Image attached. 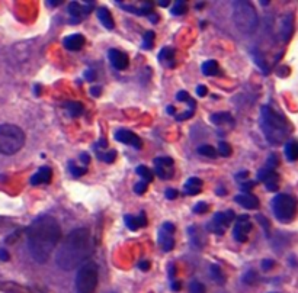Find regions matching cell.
Returning <instances> with one entry per match:
<instances>
[{"mask_svg":"<svg viewBox=\"0 0 298 293\" xmlns=\"http://www.w3.org/2000/svg\"><path fill=\"white\" fill-rule=\"evenodd\" d=\"M69 170H70V173L74 177H80V176H83L88 172V167H77L74 161H70L69 163Z\"/></svg>","mask_w":298,"mask_h":293,"instance_id":"cell-33","label":"cell"},{"mask_svg":"<svg viewBox=\"0 0 298 293\" xmlns=\"http://www.w3.org/2000/svg\"><path fill=\"white\" fill-rule=\"evenodd\" d=\"M236 215L233 210H227V212H218L214 215L212 221L208 224V229L214 234H220L223 235L225 232V229L230 226V224L234 221Z\"/></svg>","mask_w":298,"mask_h":293,"instance_id":"cell-8","label":"cell"},{"mask_svg":"<svg viewBox=\"0 0 298 293\" xmlns=\"http://www.w3.org/2000/svg\"><path fill=\"white\" fill-rule=\"evenodd\" d=\"M202 185L204 183H202V180L199 177H189L186 180L185 186H184V193L191 196L198 195L199 192L202 190Z\"/></svg>","mask_w":298,"mask_h":293,"instance_id":"cell-18","label":"cell"},{"mask_svg":"<svg viewBox=\"0 0 298 293\" xmlns=\"http://www.w3.org/2000/svg\"><path fill=\"white\" fill-rule=\"evenodd\" d=\"M147 188H149V183H146L144 180H141V182H137V183H135L134 192H135L137 195H143V193H146Z\"/></svg>","mask_w":298,"mask_h":293,"instance_id":"cell-39","label":"cell"},{"mask_svg":"<svg viewBox=\"0 0 298 293\" xmlns=\"http://www.w3.org/2000/svg\"><path fill=\"white\" fill-rule=\"evenodd\" d=\"M172 289H173L175 292H178V291L181 289V283H179V282H175V280H172Z\"/></svg>","mask_w":298,"mask_h":293,"instance_id":"cell-55","label":"cell"},{"mask_svg":"<svg viewBox=\"0 0 298 293\" xmlns=\"http://www.w3.org/2000/svg\"><path fill=\"white\" fill-rule=\"evenodd\" d=\"M51 176H53V170L47 166L41 167L32 177H31V185L32 186H38V185H47L51 182Z\"/></svg>","mask_w":298,"mask_h":293,"instance_id":"cell-15","label":"cell"},{"mask_svg":"<svg viewBox=\"0 0 298 293\" xmlns=\"http://www.w3.org/2000/svg\"><path fill=\"white\" fill-rule=\"evenodd\" d=\"M157 4L162 6V7H166V6H169V1H165V0H163V1H157Z\"/></svg>","mask_w":298,"mask_h":293,"instance_id":"cell-60","label":"cell"},{"mask_svg":"<svg viewBox=\"0 0 298 293\" xmlns=\"http://www.w3.org/2000/svg\"><path fill=\"white\" fill-rule=\"evenodd\" d=\"M154 172L162 180H169L173 176V160L170 157H159L154 160Z\"/></svg>","mask_w":298,"mask_h":293,"instance_id":"cell-12","label":"cell"},{"mask_svg":"<svg viewBox=\"0 0 298 293\" xmlns=\"http://www.w3.org/2000/svg\"><path fill=\"white\" fill-rule=\"evenodd\" d=\"M261 128L266 138V141L272 145L282 144L287 137L290 135V125L288 121L271 106L261 107Z\"/></svg>","mask_w":298,"mask_h":293,"instance_id":"cell-3","label":"cell"},{"mask_svg":"<svg viewBox=\"0 0 298 293\" xmlns=\"http://www.w3.org/2000/svg\"><path fill=\"white\" fill-rule=\"evenodd\" d=\"M0 260L1 261H7L9 260V253L4 248H0Z\"/></svg>","mask_w":298,"mask_h":293,"instance_id":"cell-54","label":"cell"},{"mask_svg":"<svg viewBox=\"0 0 298 293\" xmlns=\"http://www.w3.org/2000/svg\"><path fill=\"white\" fill-rule=\"evenodd\" d=\"M252 54H253V60H255V63L261 67V70H262L263 73H268V66H266V63H265V58L262 57V54H261L258 50H255Z\"/></svg>","mask_w":298,"mask_h":293,"instance_id":"cell-31","label":"cell"},{"mask_svg":"<svg viewBox=\"0 0 298 293\" xmlns=\"http://www.w3.org/2000/svg\"><path fill=\"white\" fill-rule=\"evenodd\" d=\"M85 79H86L88 82H95V80H96V71H95L93 69L86 70V71H85Z\"/></svg>","mask_w":298,"mask_h":293,"instance_id":"cell-43","label":"cell"},{"mask_svg":"<svg viewBox=\"0 0 298 293\" xmlns=\"http://www.w3.org/2000/svg\"><path fill=\"white\" fill-rule=\"evenodd\" d=\"M173 57H175V50L168 48V47L163 48V50L159 52V61L163 63V64L168 66V67H173V66H175Z\"/></svg>","mask_w":298,"mask_h":293,"instance_id":"cell-22","label":"cell"},{"mask_svg":"<svg viewBox=\"0 0 298 293\" xmlns=\"http://www.w3.org/2000/svg\"><path fill=\"white\" fill-rule=\"evenodd\" d=\"M199 155L208 157V158H215L217 157V150L211 145H201L198 148Z\"/></svg>","mask_w":298,"mask_h":293,"instance_id":"cell-29","label":"cell"},{"mask_svg":"<svg viewBox=\"0 0 298 293\" xmlns=\"http://www.w3.org/2000/svg\"><path fill=\"white\" fill-rule=\"evenodd\" d=\"M135 172H137V174H138L146 183H150V182L153 180V173H151V170H150L149 167H146V166H138Z\"/></svg>","mask_w":298,"mask_h":293,"instance_id":"cell-28","label":"cell"},{"mask_svg":"<svg viewBox=\"0 0 298 293\" xmlns=\"http://www.w3.org/2000/svg\"><path fill=\"white\" fill-rule=\"evenodd\" d=\"M253 186H255V182H246V183L240 185V189H242L243 193H249V190L253 189Z\"/></svg>","mask_w":298,"mask_h":293,"instance_id":"cell-44","label":"cell"},{"mask_svg":"<svg viewBox=\"0 0 298 293\" xmlns=\"http://www.w3.org/2000/svg\"><path fill=\"white\" fill-rule=\"evenodd\" d=\"M247 176H249V173H247V172H240V173L236 176V179L239 180V179H244V177H247Z\"/></svg>","mask_w":298,"mask_h":293,"instance_id":"cell-57","label":"cell"},{"mask_svg":"<svg viewBox=\"0 0 298 293\" xmlns=\"http://www.w3.org/2000/svg\"><path fill=\"white\" fill-rule=\"evenodd\" d=\"M195 213H205L206 210H208V203L206 202H198L195 206H194V209H192Z\"/></svg>","mask_w":298,"mask_h":293,"instance_id":"cell-41","label":"cell"},{"mask_svg":"<svg viewBox=\"0 0 298 293\" xmlns=\"http://www.w3.org/2000/svg\"><path fill=\"white\" fill-rule=\"evenodd\" d=\"M92 250V240L91 232L86 228L73 229L61 242L56 253V263L61 270L70 272L85 261L91 256Z\"/></svg>","mask_w":298,"mask_h":293,"instance_id":"cell-2","label":"cell"},{"mask_svg":"<svg viewBox=\"0 0 298 293\" xmlns=\"http://www.w3.org/2000/svg\"><path fill=\"white\" fill-rule=\"evenodd\" d=\"M176 99H178L179 102H188L191 98H189V95H188L186 90H181V92L176 95Z\"/></svg>","mask_w":298,"mask_h":293,"instance_id":"cell-46","label":"cell"},{"mask_svg":"<svg viewBox=\"0 0 298 293\" xmlns=\"http://www.w3.org/2000/svg\"><path fill=\"white\" fill-rule=\"evenodd\" d=\"M159 245L163 251H172L175 247V225L165 222L159 229Z\"/></svg>","mask_w":298,"mask_h":293,"instance_id":"cell-9","label":"cell"},{"mask_svg":"<svg viewBox=\"0 0 298 293\" xmlns=\"http://www.w3.org/2000/svg\"><path fill=\"white\" fill-rule=\"evenodd\" d=\"M233 22L242 34H252L258 28V13L249 1H233Z\"/></svg>","mask_w":298,"mask_h":293,"instance_id":"cell-4","label":"cell"},{"mask_svg":"<svg viewBox=\"0 0 298 293\" xmlns=\"http://www.w3.org/2000/svg\"><path fill=\"white\" fill-rule=\"evenodd\" d=\"M206 93H208V89H206V86L201 85V86H198V87H197V95H198L199 98H204V96H206Z\"/></svg>","mask_w":298,"mask_h":293,"instance_id":"cell-49","label":"cell"},{"mask_svg":"<svg viewBox=\"0 0 298 293\" xmlns=\"http://www.w3.org/2000/svg\"><path fill=\"white\" fill-rule=\"evenodd\" d=\"M165 195H166V197H168L169 200H173V199L178 197V190H175V189H166Z\"/></svg>","mask_w":298,"mask_h":293,"instance_id":"cell-47","label":"cell"},{"mask_svg":"<svg viewBox=\"0 0 298 293\" xmlns=\"http://www.w3.org/2000/svg\"><path fill=\"white\" fill-rule=\"evenodd\" d=\"M277 166H278V155H277V154H271V155L268 157V163H266L265 167H268V169H271V170H275Z\"/></svg>","mask_w":298,"mask_h":293,"instance_id":"cell-40","label":"cell"},{"mask_svg":"<svg viewBox=\"0 0 298 293\" xmlns=\"http://www.w3.org/2000/svg\"><path fill=\"white\" fill-rule=\"evenodd\" d=\"M201 71L204 76H217L220 73V67H218V63L214 61V60H208L202 64L201 67Z\"/></svg>","mask_w":298,"mask_h":293,"instance_id":"cell-23","label":"cell"},{"mask_svg":"<svg viewBox=\"0 0 298 293\" xmlns=\"http://www.w3.org/2000/svg\"><path fill=\"white\" fill-rule=\"evenodd\" d=\"M293 34V16L291 15H287L282 20V29H281V35H282V39L284 41H288L290 36Z\"/></svg>","mask_w":298,"mask_h":293,"instance_id":"cell-25","label":"cell"},{"mask_svg":"<svg viewBox=\"0 0 298 293\" xmlns=\"http://www.w3.org/2000/svg\"><path fill=\"white\" fill-rule=\"evenodd\" d=\"M79 157H80V160H82V163L85 164V167H86V166H88V164L91 163V155H89L88 153H82V154H80Z\"/></svg>","mask_w":298,"mask_h":293,"instance_id":"cell-50","label":"cell"},{"mask_svg":"<svg viewBox=\"0 0 298 293\" xmlns=\"http://www.w3.org/2000/svg\"><path fill=\"white\" fill-rule=\"evenodd\" d=\"M137 221H138L140 228H141V226H146V225H147V218H146V213H144V212H141V213H140V216H137Z\"/></svg>","mask_w":298,"mask_h":293,"instance_id":"cell-48","label":"cell"},{"mask_svg":"<svg viewBox=\"0 0 298 293\" xmlns=\"http://www.w3.org/2000/svg\"><path fill=\"white\" fill-rule=\"evenodd\" d=\"M274 264H275V261H274V260L266 259V260H263V261H262V270L268 272V270H271V269L274 267Z\"/></svg>","mask_w":298,"mask_h":293,"instance_id":"cell-45","label":"cell"},{"mask_svg":"<svg viewBox=\"0 0 298 293\" xmlns=\"http://www.w3.org/2000/svg\"><path fill=\"white\" fill-rule=\"evenodd\" d=\"M166 110H168V113H170V115H173V113H175V107H173V106H168V107H166Z\"/></svg>","mask_w":298,"mask_h":293,"instance_id":"cell-58","label":"cell"},{"mask_svg":"<svg viewBox=\"0 0 298 293\" xmlns=\"http://www.w3.org/2000/svg\"><path fill=\"white\" fill-rule=\"evenodd\" d=\"M209 273H211V277H212L214 282H217V283H220V285H223V283L225 282L224 273H223V270H221L217 264H212V266L209 267Z\"/></svg>","mask_w":298,"mask_h":293,"instance_id":"cell-27","label":"cell"},{"mask_svg":"<svg viewBox=\"0 0 298 293\" xmlns=\"http://www.w3.org/2000/svg\"><path fill=\"white\" fill-rule=\"evenodd\" d=\"M100 92H102V87H99V86H95V87L91 89V95L95 96V98H99Z\"/></svg>","mask_w":298,"mask_h":293,"instance_id":"cell-52","label":"cell"},{"mask_svg":"<svg viewBox=\"0 0 298 293\" xmlns=\"http://www.w3.org/2000/svg\"><path fill=\"white\" fill-rule=\"evenodd\" d=\"M256 277H258V275H256V272L255 270H249L243 277H242V280L246 283V285H252V283H255L256 282Z\"/></svg>","mask_w":298,"mask_h":293,"instance_id":"cell-37","label":"cell"},{"mask_svg":"<svg viewBox=\"0 0 298 293\" xmlns=\"http://www.w3.org/2000/svg\"><path fill=\"white\" fill-rule=\"evenodd\" d=\"M124 222H125L127 228H128V229H131V231H137V229L140 228L138 221H137V216H132V215H125V216H124Z\"/></svg>","mask_w":298,"mask_h":293,"instance_id":"cell-32","label":"cell"},{"mask_svg":"<svg viewBox=\"0 0 298 293\" xmlns=\"http://www.w3.org/2000/svg\"><path fill=\"white\" fill-rule=\"evenodd\" d=\"M34 90H35V95L38 96V95H39V90H41V86H39V85H35Z\"/></svg>","mask_w":298,"mask_h":293,"instance_id":"cell-61","label":"cell"},{"mask_svg":"<svg viewBox=\"0 0 298 293\" xmlns=\"http://www.w3.org/2000/svg\"><path fill=\"white\" fill-rule=\"evenodd\" d=\"M64 107L69 110V113L73 118L80 116L83 113V110H85V107H83V104L80 102H67V103H64Z\"/></svg>","mask_w":298,"mask_h":293,"instance_id":"cell-26","label":"cell"},{"mask_svg":"<svg viewBox=\"0 0 298 293\" xmlns=\"http://www.w3.org/2000/svg\"><path fill=\"white\" fill-rule=\"evenodd\" d=\"M149 19H150L153 23H156V22L159 20V16H157V15H154V13H150V15H149Z\"/></svg>","mask_w":298,"mask_h":293,"instance_id":"cell-56","label":"cell"},{"mask_svg":"<svg viewBox=\"0 0 298 293\" xmlns=\"http://www.w3.org/2000/svg\"><path fill=\"white\" fill-rule=\"evenodd\" d=\"M284 153L288 161H297L298 160V141L296 139H290L285 147H284Z\"/></svg>","mask_w":298,"mask_h":293,"instance_id":"cell-20","label":"cell"},{"mask_svg":"<svg viewBox=\"0 0 298 293\" xmlns=\"http://www.w3.org/2000/svg\"><path fill=\"white\" fill-rule=\"evenodd\" d=\"M189 293H205V286L201 282H191L189 285Z\"/></svg>","mask_w":298,"mask_h":293,"instance_id":"cell-38","label":"cell"},{"mask_svg":"<svg viewBox=\"0 0 298 293\" xmlns=\"http://www.w3.org/2000/svg\"><path fill=\"white\" fill-rule=\"evenodd\" d=\"M138 269H140V270H143V272H147V270L150 269V263L144 260V261H141V263L138 264Z\"/></svg>","mask_w":298,"mask_h":293,"instance_id":"cell-53","label":"cell"},{"mask_svg":"<svg viewBox=\"0 0 298 293\" xmlns=\"http://www.w3.org/2000/svg\"><path fill=\"white\" fill-rule=\"evenodd\" d=\"M98 17H99L100 23L106 28V29H113V17L111 15V12L106 7H100L98 9Z\"/></svg>","mask_w":298,"mask_h":293,"instance_id":"cell-21","label":"cell"},{"mask_svg":"<svg viewBox=\"0 0 298 293\" xmlns=\"http://www.w3.org/2000/svg\"><path fill=\"white\" fill-rule=\"evenodd\" d=\"M236 203H239L240 206L246 207V209H258L259 207V199L252 193H240L234 197Z\"/></svg>","mask_w":298,"mask_h":293,"instance_id":"cell-17","label":"cell"},{"mask_svg":"<svg viewBox=\"0 0 298 293\" xmlns=\"http://www.w3.org/2000/svg\"><path fill=\"white\" fill-rule=\"evenodd\" d=\"M96 154H98V158L99 160H102V161H105V163H113V160H115V157H116V153L115 151H108V153H99V151H96Z\"/></svg>","mask_w":298,"mask_h":293,"instance_id":"cell-36","label":"cell"},{"mask_svg":"<svg viewBox=\"0 0 298 293\" xmlns=\"http://www.w3.org/2000/svg\"><path fill=\"white\" fill-rule=\"evenodd\" d=\"M25 145L23 131L12 123L0 125V154L13 155Z\"/></svg>","mask_w":298,"mask_h":293,"instance_id":"cell-5","label":"cell"},{"mask_svg":"<svg viewBox=\"0 0 298 293\" xmlns=\"http://www.w3.org/2000/svg\"><path fill=\"white\" fill-rule=\"evenodd\" d=\"M217 153H218L220 155H223V157H228V155L231 154V147H230V144L225 142V141H220V142H218V147H217Z\"/></svg>","mask_w":298,"mask_h":293,"instance_id":"cell-35","label":"cell"},{"mask_svg":"<svg viewBox=\"0 0 298 293\" xmlns=\"http://www.w3.org/2000/svg\"><path fill=\"white\" fill-rule=\"evenodd\" d=\"M69 13L72 16V23H77L80 20V16L83 15V10H82V3H77V1H72L69 4Z\"/></svg>","mask_w":298,"mask_h":293,"instance_id":"cell-24","label":"cell"},{"mask_svg":"<svg viewBox=\"0 0 298 293\" xmlns=\"http://www.w3.org/2000/svg\"><path fill=\"white\" fill-rule=\"evenodd\" d=\"M256 218H258V221H259V222L262 224V226H263V228L266 229V232H268V229H269V222L266 221V218H263L262 215H258Z\"/></svg>","mask_w":298,"mask_h":293,"instance_id":"cell-51","label":"cell"},{"mask_svg":"<svg viewBox=\"0 0 298 293\" xmlns=\"http://www.w3.org/2000/svg\"><path fill=\"white\" fill-rule=\"evenodd\" d=\"M194 112H195V109H188L186 112H182L179 116H176V119L178 121H186V119H189V118H192V115H194Z\"/></svg>","mask_w":298,"mask_h":293,"instance_id":"cell-42","label":"cell"},{"mask_svg":"<svg viewBox=\"0 0 298 293\" xmlns=\"http://www.w3.org/2000/svg\"><path fill=\"white\" fill-rule=\"evenodd\" d=\"M252 231V222H250V218L247 215H242L237 218L236 221V225H234V229H233V237L236 241L239 242H246L247 238H249V234Z\"/></svg>","mask_w":298,"mask_h":293,"instance_id":"cell-10","label":"cell"},{"mask_svg":"<svg viewBox=\"0 0 298 293\" xmlns=\"http://www.w3.org/2000/svg\"><path fill=\"white\" fill-rule=\"evenodd\" d=\"M98 266L93 261H85L76 276V291L77 293H95L98 288Z\"/></svg>","mask_w":298,"mask_h":293,"instance_id":"cell-7","label":"cell"},{"mask_svg":"<svg viewBox=\"0 0 298 293\" xmlns=\"http://www.w3.org/2000/svg\"><path fill=\"white\" fill-rule=\"evenodd\" d=\"M258 180L265 183L266 190L269 192H277L279 186V176L275 170H271L268 167H263L258 172Z\"/></svg>","mask_w":298,"mask_h":293,"instance_id":"cell-11","label":"cell"},{"mask_svg":"<svg viewBox=\"0 0 298 293\" xmlns=\"http://www.w3.org/2000/svg\"><path fill=\"white\" fill-rule=\"evenodd\" d=\"M26 238L31 257L37 263L44 264L48 261L61 238L60 224L50 215L39 216L28 226Z\"/></svg>","mask_w":298,"mask_h":293,"instance_id":"cell-1","label":"cell"},{"mask_svg":"<svg viewBox=\"0 0 298 293\" xmlns=\"http://www.w3.org/2000/svg\"><path fill=\"white\" fill-rule=\"evenodd\" d=\"M154 45V32L149 31L146 32L144 38H143V50H151Z\"/></svg>","mask_w":298,"mask_h":293,"instance_id":"cell-30","label":"cell"},{"mask_svg":"<svg viewBox=\"0 0 298 293\" xmlns=\"http://www.w3.org/2000/svg\"><path fill=\"white\" fill-rule=\"evenodd\" d=\"M185 10H186V3L182 1V0H178V1H175V4H173L170 13L175 15V16H179V15H184Z\"/></svg>","mask_w":298,"mask_h":293,"instance_id":"cell-34","label":"cell"},{"mask_svg":"<svg viewBox=\"0 0 298 293\" xmlns=\"http://www.w3.org/2000/svg\"><path fill=\"white\" fill-rule=\"evenodd\" d=\"M271 207H272L275 218L279 222L290 224L297 215L298 202L294 196L288 195V193H279V195L274 196L271 202Z\"/></svg>","mask_w":298,"mask_h":293,"instance_id":"cell-6","label":"cell"},{"mask_svg":"<svg viewBox=\"0 0 298 293\" xmlns=\"http://www.w3.org/2000/svg\"><path fill=\"white\" fill-rule=\"evenodd\" d=\"M47 4L48 6H58V4H61V1H47Z\"/></svg>","mask_w":298,"mask_h":293,"instance_id":"cell-59","label":"cell"},{"mask_svg":"<svg viewBox=\"0 0 298 293\" xmlns=\"http://www.w3.org/2000/svg\"><path fill=\"white\" fill-rule=\"evenodd\" d=\"M85 42H86V39H85L83 35H80V34H73V35L64 38V42H63V44H64V47H66L69 51H79V50L83 48Z\"/></svg>","mask_w":298,"mask_h":293,"instance_id":"cell-16","label":"cell"},{"mask_svg":"<svg viewBox=\"0 0 298 293\" xmlns=\"http://www.w3.org/2000/svg\"><path fill=\"white\" fill-rule=\"evenodd\" d=\"M211 122L215 123L217 126H220V125H234L233 116L230 113H227V112H220V113L211 115Z\"/></svg>","mask_w":298,"mask_h":293,"instance_id":"cell-19","label":"cell"},{"mask_svg":"<svg viewBox=\"0 0 298 293\" xmlns=\"http://www.w3.org/2000/svg\"><path fill=\"white\" fill-rule=\"evenodd\" d=\"M108 58H109L111 66L116 70H125L128 67V57L119 50L111 48L108 51Z\"/></svg>","mask_w":298,"mask_h":293,"instance_id":"cell-14","label":"cell"},{"mask_svg":"<svg viewBox=\"0 0 298 293\" xmlns=\"http://www.w3.org/2000/svg\"><path fill=\"white\" fill-rule=\"evenodd\" d=\"M115 138H116L118 142L125 144V145H131V147H134L135 150H140V148L143 147L141 139H140L134 132H131V131H128V129H118V131L115 132Z\"/></svg>","mask_w":298,"mask_h":293,"instance_id":"cell-13","label":"cell"}]
</instances>
